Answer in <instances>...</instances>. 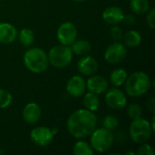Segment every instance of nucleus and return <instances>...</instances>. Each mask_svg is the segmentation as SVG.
Returning a JSON list of instances; mask_svg holds the SVG:
<instances>
[{
    "label": "nucleus",
    "instance_id": "obj_14",
    "mask_svg": "<svg viewBox=\"0 0 155 155\" xmlns=\"http://www.w3.org/2000/svg\"><path fill=\"white\" fill-rule=\"evenodd\" d=\"M42 111L40 106L36 103H28L23 110V119L25 122L30 124L37 123L41 118Z\"/></svg>",
    "mask_w": 155,
    "mask_h": 155
},
{
    "label": "nucleus",
    "instance_id": "obj_12",
    "mask_svg": "<svg viewBox=\"0 0 155 155\" xmlns=\"http://www.w3.org/2000/svg\"><path fill=\"white\" fill-rule=\"evenodd\" d=\"M77 68L79 73L83 75H93L97 72L99 64L94 57L91 55H84L78 61Z\"/></svg>",
    "mask_w": 155,
    "mask_h": 155
},
{
    "label": "nucleus",
    "instance_id": "obj_25",
    "mask_svg": "<svg viewBox=\"0 0 155 155\" xmlns=\"http://www.w3.org/2000/svg\"><path fill=\"white\" fill-rule=\"evenodd\" d=\"M12 94L5 89L0 88V109H5L12 104Z\"/></svg>",
    "mask_w": 155,
    "mask_h": 155
},
{
    "label": "nucleus",
    "instance_id": "obj_1",
    "mask_svg": "<svg viewBox=\"0 0 155 155\" xmlns=\"http://www.w3.org/2000/svg\"><path fill=\"white\" fill-rule=\"evenodd\" d=\"M97 124V116L94 112L87 109L74 111L68 118L66 127L68 133L76 139L86 138L94 131Z\"/></svg>",
    "mask_w": 155,
    "mask_h": 155
},
{
    "label": "nucleus",
    "instance_id": "obj_20",
    "mask_svg": "<svg viewBox=\"0 0 155 155\" xmlns=\"http://www.w3.org/2000/svg\"><path fill=\"white\" fill-rule=\"evenodd\" d=\"M17 36L19 43L25 47L31 46L35 42V34L34 31L30 28H23L17 34Z\"/></svg>",
    "mask_w": 155,
    "mask_h": 155
},
{
    "label": "nucleus",
    "instance_id": "obj_32",
    "mask_svg": "<svg viewBox=\"0 0 155 155\" xmlns=\"http://www.w3.org/2000/svg\"><path fill=\"white\" fill-rule=\"evenodd\" d=\"M125 154L126 155H128V154L134 155V152H126V153H125Z\"/></svg>",
    "mask_w": 155,
    "mask_h": 155
},
{
    "label": "nucleus",
    "instance_id": "obj_7",
    "mask_svg": "<svg viewBox=\"0 0 155 155\" xmlns=\"http://www.w3.org/2000/svg\"><path fill=\"white\" fill-rule=\"evenodd\" d=\"M127 50L124 44L120 41H115L111 44L104 52V59L111 64H117L124 60Z\"/></svg>",
    "mask_w": 155,
    "mask_h": 155
},
{
    "label": "nucleus",
    "instance_id": "obj_27",
    "mask_svg": "<svg viewBox=\"0 0 155 155\" xmlns=\"http://www.w3.org/2000/svg\"><path fill=\"white\" fill-rule=\"evenodd\" d=\"M109 35H110V37L115 42V41H120L121 39H123L124 33L120 26L114 25L111 27V29L109 31Z\"/></svg>",
    "mask_w": 155,
    "mask_h": 155
},
{
    "label": "nucleus",
    "instance_id": "obj_9",
    "mask_svg": "<svg viewBox=\"0 0 155 155\" xmlns=\"http://www.w3.org/2000/svg\"><path fill=\"white\" fill-rule=\"evenodd\" d=\"M104 99L106 105L113 110H121L125 107L127 104L125 94L118 88H111L106 91Z\"/></svg>",
    "mask_w": 155,
    "mask_h": 155
},
{
    "label": "nucleus",
    "instance_id": "obj_29",
    "mask_svg": "<svg viewBox=\"0 0 155 155\" xmlns=\"http://www.w3.org/2000/svg\"><path fill=\"white\" fill-rule=\"evenodd\" d=\"M146 23L148 25V26L153 30L155 27V9L154 8H152V9H149L148 11V14H147V16H146Z\"/></svg>",
    "mask_w": 155,
    "mask_h": 155
},
{
    "label": "nucleus",
    "instance_id": "obj_24",
    "mask_svg": "<svg viewBox=\"0 0 155 155\" xmlns=\"http://www.w3.org/2000/svg\"><path fill=\"white\" fill-rule=\"evenodd\" d=\"M103 126L104 128L109 130V131H114L115 129H117V127L119 126V120L116 116L109 114L107 116H105L103 120Z\"/></svg>",
    "mask_w": 155,
    "mask_h": 155
},
{
    "label": "nucleus",
    "instance_id": "obj_23",
    "mask_svg": "<svg viewBox=\"0 0 155 155\" xmlns=\"http://www.w3.org/2000/svg\"><path fill=\"white\" fill-rule=\"evenodd\" d=\"M130 7L135 14H144L150 9V2L149 0H131Z\"/></svg>",
    "mask_w": 155,
    "mask_h": 155
},
{
    "label": "nucleus",
    "instance_id": "obj_31",
    "mask_svg": "<svg viewBox=\"0 0 155 155\" xmlns=\"http://www.w3.org/2000/svg\"><path fill=\"white\" fill-rule=\"evenodd\" d=\"M147 107L150 110V112L154 114L155 113V99L154 97H151V99L147 103Z\"/></svg>",
    "mask_w": 155,
    "mask_h": 155
},
{
    "label": "nucleus",
    "instance_id": "obj_22",
    "mask_svg": "<svg viewBox=\"0 0 155 155\" xmlns=\"http://www.w3.org/2000/svg\"><path fill=\"white\" fill-rule=\"evenodd\" d=\"M73 153L74 155H94V151L88 143L78 141L73 147Z\"/></svg>",
    "mask_w": 155,
    "mask_h": 155
},
{
    "label": "nucleus",
    "instance_id": "obj_16",
    "mask_svg": "<svg viewBox=\"0 0 155 155\" xmlns=\"http://www.w3.org/2000/svg\"><path fill=\"white\" fill-rule=\"evenodd\" d=\"M16 28L9 23H0V43L7 45L13 43L17 37Z\"/></svg>",
    "mask_w": 155,
    "mask_h": 155
},
{
    "label": "nucleus",
    "instance_id": "obj_28",
    "mask_svg": "<svg viewBox=\"0 0 155 155\" xmlns=\"http://www.w3.org/2000/svg\"><path fill=\"white\" fill-rule=\"evenodd\" d=\"M137 153L139 155H153L154 151H153V148L152 147V145H150L149 143H142L141 147L138 149Z\"/></svg>",
    "mask_w": 155,
    "mask_h": 155
},
{
    "label": "nucleus",
    "instance_id": "obj_6",
    "mask_svg": "<svg viewBox=\"0 0 155 155\" xmlns=\"http://www.w3.org/2000/svg\"><path fill=\"white\" fill-rule=\"evenodd\" d=\"M153 133V131L151 127L150 122L142 117L133 120L129 128L131 140L138 144L146 143L151 138Z\"/></svg>",
    "mask_w": 155,
    "mask_h": 155
},
{
    "label": "nucleus",
    "instance_id": "obj_19",
    "mask_svg": "<svg viewBox=\"0 0 155 155\" xmlns=\"http://www.w3.org/2000/svg\"><path fill=\"white\" fill-rule=\"evenodd\" d=\"M127 76H128L127 72L124 69L117 68V69L113 70L112 73L110 74V81L114 86L119 87L124 84L127 79Z\"/></svg>",
    "mask_w": 155,
    "mask_h": 155
},
{
    "label": "nucleus",
    "instance_id": "obj_15",
    "mask_svg": "<svg viewBox=\"0 0 155 155\" xmlns=\"http://www.w3.org/2000/svg\"><path fill=\"white\" fill-rule=\"evenodd\" d=\"M102 16L105 23L111 25H114L123 22L124 13L123 9L118 6H109L104 10Z\"/></svg>",
    "mask_w": 155,
    "mask_h": 155
},
{
    "label": "nucleus",
    "instance_id": "obj_8",
    "mask_svg": "<svg viewBox=\"0 0 155 155\" xmlns=\"http://www.w3.org/2000/svg\"><path fill=\"white\" fill-rule=\"evenodd\" d=\"M56 36L61 45L70 46L77 38V28L73 23L64 22L58 26Z\"/></svg>",
    "mask_w": 155,
    "mask_h": 155
},
{
    "label": "nucleus",
    "instance_id": "obj_3",
    "mask_svg": "<svg viewBox=\"0 0 155 155\" xmlns=\"http://www.w3.org/2000/svg\"><path fill=\"white\" fill-rule=\"evenodd\" d=\"M23 60L25 66L34 74L44 73L49 65L47 54L38 47L28 49L25 53Z\"/></svg>",
    "mask_w": 155,
    "mask_h": 155
},
{
    "label": "nucleus",
    "instance_id": "obj_33",
    "mask_svg": "<svg viewBox=\"0 0 155 155\" xmlns=\"http://www.w3.org/2000/svg\"><path fill=\"white\" fill-rule=\"evenodd\" d=\"M73 1H74V2H78V3H81V2H85V1H87V0H73Z\"/></svg>",
    "mask_w": 155,
    "mask_h": 155
},
{
    "label": "nucleus",
    "instance_id": "obj_11",
    "mask_svg": "<svg viewBox=\"0 0 155 155\" xmlns=\"http://www.w3.org/2000/svg\"><path fill=\"white\" fill-rule=\"evenodd\" d=\"M86 90V82L81 75L72 76L66 84V91L73 97L82 96Z\"/></svg>",
    "mask_w": 155,
    "mask_h": 155
},
{
    "label": "nucleus",
    "instance_id": "obj_10",
    "mask_svg": "<svg viewBox=\"0 0 155 155\" xmlns=\"http://www.w3.org/2000/svg\"><path fill=\"white\" fill-rule=\"evenodd\" d=\"M54 134L52 129L45 126H39L34 128L30 133V138L32 142L41 147L49 145L54 138Z\"/></svg>",
    "mask_w": 155,
    "mask_h": 155
},
{
    "label": "nucleus",
    "instance_id": "obj_26",
    "mask_svg": "<svg viewBox=\"0 0 155 155\" xmlns=\"http://www.w3.org/2000/svg\"><path fill=\"white\" fill-rule=\"evenodd\" d=\"M143 114V109L138 104H131L127 107V114L128 116L132 119H137L142 116Z\"/></svg>",
    "mask_w": 155,
    "mask_h": 155
},
{
    "label": "nucleus",
    "instance_id": "obj_2",
    "mask_svg": "<svg viewBox=\"0 0 155 155\" xmlns=\"http://www.w3.org/2000/svg\"><path fill=\"white\" fill-rule=\"evenodd\" d=\"M126 94L131 97H139L145 94L152 87V81L144 72H134L127 76L125 81Z\"/></svg>",
    "mask_w": 155,
    "mask_h": 155
},
{
    "label": "nucleus",
    "instance_id": "obj_18",
    "mask_svg": "<svg viewBox=\"0 0 155 155\" xmlns=\"http://www.w3.org/2000/svg\"><path fill=\"white\" fill-rule=\"evenodd\" d=\"M70 47L73 54H75L76 55H86L92 49L90 42L85 39L75 40Z\"/></svg>",
    "mask_w": 155,
    "mask_h": 155
},
{
    "label": "nucleus",
    "instance_id": "obj_17",
    "mask_svg": "<svg viewBox=\"0 0 155 155\" xmlns=\"http://www.w3.org/2000/svg\"><path fill=\"white\" fill-rule=\"evenodd\" d=\"M124 45L134 48L137 47L143 40L142 35L137 30H129L123 35Z\"/></svg>",
    "mask_w": 155,
    "mask_h": 155
},
{
    "label": "nucleus",
    "instance_id": "obj_5",
    "mask_svg": "<svg viewBox=\"0 0 155 155\" xmlns=\"http://www.w3.org/2000/svg\"><path fill=\"white\" fill-rule=\"evenodd\" d=\"M114 142V135L112 131L105 128L94 129L90 135V145L94 152L104 153L108 151Z\"/></svg>",
    "mask_w": 155,
    "mask_h": 155
},
{
    "label": "nucleus",
    "instance_id": "obj_30",
    "mask_svg": "<svg viewBox=\"0 0 155 155\" xmlns=\"http://www.w3.org/2000/svg\"><path fill=\"white\" fill-rule=\"evenodd\" d=\"M123 22H124L128 25H133L135 23V17H134V15H131V14L124 15V19H123Z\"/></svg>",
    "mask_w": 155,
    "mask_h": 155
},
{
    "label": "nucleus",
    "instance_id": "obj_4",
    "mask_svg": "<svg viewBox=\"0 0 155 155\" xmlns=\"http://www.w3.org/2000/svg\"><path fill=\"white\" fill-rule=\"evenodd\" d=\"M73 52L69 45H58L50 49L47 54L48 62L55 68H64L68 66L73 60Z\"/></svg>",
    "mask_w": 155,
    "mask_h": 155
},
{
    "label": "nucleus",
    "instance_id": "obj_13",
    "mask_svg": "<svg viewBox=\"0 0 155 155\" xmlns=\"http://www.w3.org/2000/svg\"><path fill=\"white\" fill-rule=\"evenodd\" d=\"M86 88L95 94H102L108 89V81L102 75H92L86 82Z\"/></svg>",
    "mask_w": 155,
    "mask_h": 155
},
{
    "label": "nucleus",
    "instance_id": "obj_21",
    "mask_svg": "<svg viewBox=\"0 0 155 155\" xmlns=\"http://www.w3.org/2000/svg\"><path fill=\"white\" fill-rule=\"evenodd\" d=\"M84 104L85 109L92 112H96L100 107V99L98 94L91 92L87 93L84 97Z\"/></svg>",
    "mask_w": 155,
    "mask_h": 155
}]
</instances>
